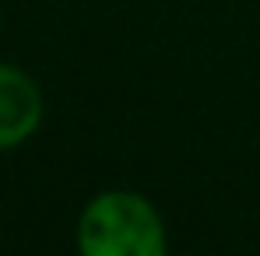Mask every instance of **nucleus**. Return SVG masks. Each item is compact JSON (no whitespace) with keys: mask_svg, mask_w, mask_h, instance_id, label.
<instances>
[{"mask_svg":"<svg viewBox=\"0 0 260 256\" xmlns=\"http://www.w3.org/2000/svg\"><path fill=\"white\" fill-rule=\"evenodd\" d=\"M39 120H43V95L36 81L25 70L0 63V151L32 137Z\"/></svg>","mask_w":260,"mask_h":256,"instance_id":"obj_2","label":"nucleus"},{"mask_svg":"<svg viewBox=\"0 0 260 256\" xmlns=\"http://www.w3.org/2000/svg\"><path fill=\"white\" fill-rule=\"evenodd\" d=\"M166 225L151 200L130 190H106L88 200L78 221L81 256H166Z\"/></svg>","mask_w":260,"mask_h":256,"instance_id":"obj_1","label":"nucleus"}]
</instances>
